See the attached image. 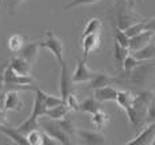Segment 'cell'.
Listing matches in <instances>:
<instances>
[{"mask_svg": "<svg viewBox=\"0 0 155 145\" xmlns=\"http://www.w3.org/2000/svg\"><path fill=\"white\" fill-rule=\"evenodd\" d=\"M155 95L154 92L146 91L140 92L138 96H134V102L128 110H126L127 117L130 119V122L132 123L135 128H143V125L146 123V115H147V107L150 101Z\"/></svg>", "mask_w": 155, "mask_h": 145, "instance_id": "6da1fadb", "label": "cell"}, {"mask_svg": "<svg viewBox=\"0 0 155 145\" xmlns=\"http://www.w3.org/2000/svg\"><path fill=\"white\" fill-rule=\"evenodd\" d=\"M38 123H39L41 130L45 132L46 134H49L50 137H53L55 141H58V144H65V145L70 144V137L57 125L54 119H50L47 117L42 115L38 119Z\"/></svg>", "mask_w": 155, "mask_h": 145, "instance_id": "7a4b0ae2", "label": "cell"}, {"mask_svg": "<svg viewBox=\"0 0 155 145\" xmlns=\"http://www.w3.org/2000/svg\"><path fill=\"white\" fill-rule=\"evenodd\" d=\"M39 46L45 48V49H49L50 52L53 53V56L58 60L59 64L65 62V60H64V52H65L64 42H62V40L54 31H46V40L43 42H41Z\"/></svg>", "mask_w": 155, "mask_h": 145, "instance_id": "3957f363", "label": "cell"}, {"mask_svg": "<svg viewBox=\"0 0 155 145\" xmlns=\"http://www.w3.org/2000/svg\"><path fill=\"white\" fill-rule=\"evenodd\" d=\"M138 19H139L138 15H135L132 12V8L128 7L124 0H121L117 5V27L119 29L126 30L127 27H130L134 23L140 22Z\"/></svg>", "mask_w": 155, "mask_h": 145, "instance_id": "277c9868", "label": "cell"}, {"mask_svg": "<svg viewBox=\"0 0 155 145\" xmlns=\"http://www.w3.org/2000/svg\"><path fill=\"white\" fill-rule=\"evenodd\" d=\"M96 75V72L91 71L86 65V61L84 58L77 60V66L74 73L71 75V83H88L89 80H92Z\"/></svg>", "mask_w": 155, "mask_h": 145, "instance_id": "5b68a950", "label": "cell"}, {"mask_svg": "<svg viewBox=\"0 0 155 145\" xmlns=\"http://www.w3.org/2000/svg\"><path fill=\"white\" fill-rule=\"evenodd\" d=\"M154 69L153 64H143L140 61V64H138L131 72H128L131 83L134 84H144L147 81V77L150 75V72Z\"/></svg>", "mask_w": 155, "mask_h": 145, "instance_id": "8992f818", "label": "cell"}, {"mask_svg": "<svg viewBox=\"0 0 155 145\" xmlns=\"http://www.w3.org/2000/svg\"><path fill=\"white\" fill-rule=\"evenodd\" d=\"M23 106H25V103L20 98L19 91H16V90L5 91L4 101H3V108L5 111H20Z\"/></svg>", "mask_w": 155, "mask_h": 145, "instance_id": "52a82bcc", "label": "cell"}, {"mask_svg": "<svg viewBox=\"0 0 155 145\" xmlns=\"http://www.w3.org/2000/svg\"><path fill=\"white\" fill-rule=\"evenodd\" d=\"M115 83H121V80L115 76H111V75H108V73L96 72L93 79L88 81V88L96 90V88H101V87H105V86H112V84H115Z\"/></svg>", "mask_w": 155, "mask_h": 145, "instance_id": "ba28073f", "label": "cell"}, {"mask_svg": "<svg viewBox=\"0 0 155 145\" xmlns=\"http://www.w3.org/2000/svg\"><path fill=\"white\" fill-rule=\"evenodd\" d=\"M76 136L81 140V143L88 144V145H100L105 144L107 138L101 133L92 132V130H82V129H77Z\"/></svg>", "mask_w": 155, "mask_h": 145, "instance_id": "9c48e42d", "label": "cell"}, {"mask_svg": "<svg viewBox=\"0 0 155 145\" xmlns=\"http://www.w3.org/2000/svg\"><path fill=\"white\" fill-rule=\"evenodd\" d=\"M153 37H154V33L150 31V30H144V31L139 33V34L135 35V37H131L130 45H128V50H130V52H135V50L142 49V48L146 46L148 42H151Z\"/></svg>", "mask_w": 155, "mask_h": 145, "instance_id": "30bf717a", "label": "cell"}, {"mask_svg": "<svg viewBox=\"0 0 155 145\" xmlns=\"http://www.w3.org/2000/svg\"><path fill=\"white\" fill-rule=\"evenodd\" d=\"M154 137H155V122H150V125L146 126L138 137L128 141L127 144L128 145H147L153 143Z\"/></svg>", "mask_w": 155, "mask_h": 145, "instance_id": "8fae6325", "label": "cell"}, {"mask_svg": "<svg viewBox=\"0 0 155 145\" xmlns=\"http://www.w3.org/2000/svg\"><path fill=\"white\" fill-rule=\"evenodd\" d=\"M0 133L4 134L7 138H10L12 143L15 144H19V145H28V141H27V137L26 134L20 133L16 128H8L7 125H0Z\"/></svg>", "mask_w": 155, "mask_h": 145, "instance_id": "7c38bea8", "label": "cell"}, {"mask_svg": "<svg viewBox=\"0 0 155 145\" xmlns=\"http://www.w3.org/2000/svg\"><path fill=\"white\" fill-rule=\"evenodd\" d=\"M99 41H100V33H92L88 34L85 37H82V52H84V60L86 61L89 57L91 52H93L97 46H99Z\"/></svg>", "mask_w": 155, "mask_h": 145, "instance_id": "4fadbf2b", "label": "cell"}, {"mask_svg": "<svg viewBox=\"0 0 155 145\" xmlns=\"http://www.w3.org/2000/svg\"><path fill=\"white\" fill-rule=\"evenodd\" d=\"M71 77L68 73L66 62L61 64V79H59V90H61V98L62 101H65V98L68 96V94L71 92Z\"/></svg>", "mask_w": 155, "mask_h": 145, "instance_id": "5bb4252c", "label": "cell"}, {"mask_svg": "<svg viewBox=\"0 0 155 145\" xmlns=\"http://www.w3.org/2000/svg\"><path fill=\"white\" fill-rule=\"evenodd\" d=\"M39 44L38 42H31V44L27 45H23L22 49L19 50L20 52V57L28 61L30 64H34L37 61V57H38V52H39Z\"/></svg>", "mask_w": 155, "mask_h": 145, "instance_id": "9a60e30c", "label": "cell"}, {"mask_svg": "<svg viewBox=\"0 0 155 145\" xmlns=\"http://www.w3.org/2000/svg\"><path fill=\"white\" fill-rule=\"evenodd\" d=\"M12 68L14 72H16V73L19 75H25V76H28L30 72H31V64H30L28 61H26L23 57H14V58H11L10 64H8Z\"/></svg>", "mask_w": 155, "mask_h": 145, "instance_id": "2e32d148", "label": "cell"}, {"mask_svg": "<svg viewBox=\"0 0 155 145\" xmlns=\"http://www.w3.org/2000/svg\"><path fill=\"white\" fill-rule=\"evenodd\" d=\"M116 95H117V90L111 86H105L94 90V99H97L99 102L116 101Z\"/></svg>", "mask_w": 155, "mask_h": 145, "instance_id": "e0dca14e", "label": "cell"}, {"mask_svg": "<svg viewBox=\"0 0 155 145\" xmlns=\"http://www.w3.org/2000/svg\"><path fill=\"white\" fill-rule=\"evenodd\" d=\"M69 113H71V111L69 110V107H68L65 103H61V104L54 106V107L47 108L46 113H45V117L57 121V119H62L65 115H68Z\"/></svg>", "mask_w": 155, "mask_h": 145, "instance_id": "ac0fdd59", "label": "cell"}, {"mask_svg": "<svg viewBox=\"0 0 155 145\" xmlns=\"http://www.w3.org/2000/svg\"><path fill=\"white\" fill-rule=\"evenodd\" d=\"M135 58H138L139 61H144V60H151L155 58V45L153 42H148L146 46H143L142 49L135 50V52H130Z\"/></svg>", "mask_w": 155, "mask_h": 145, "instance_id": "d6986e66", "label": "cell"}, {"mask_svg": "<svg viewBox=\"0 0 155 145\" xmlns=\"http://www.w3.org/2000/svg\"><path fill=\"white\" fill-rule=\"evenodd\" d=\"M55 122H57V125H58L59 128L62 129V130H64L65 133H66V134L69 136L70 138H71V137H76L77 128H76V125H74L73 119H71L70 113L68 114V115H65L62 119H57Z\"/></svg>", "mask_w": 155, "mask_h": 145, "instance_id": "ffe728a7", "label": "cell"}, {"mask_svg": "<svg viewBox=\"0 0 155 145\" xmlns=\"http://www.w3.org/2000/svg\"><path fill=\"white\" fill-rule=\"evenodd\" d=\"M78 110L84 111V113H88V114H93V113H96V111L101 110L100 102L94 98H86L82 102H80Z\"/></svg>", "mask_w": 155, "mask_h": 145, "instance_id": "44dd1931", "label": "cell"}, {"mask_svg": "<svg viewBox=\"0 0 155 145\" xmlns=\"http://www.w3.org/2000/svg\"><path fill=\"white\" fill-rule=\"evenodd\" d=\"M130 53V50L127 48H123L119 42L115 41V49H113V58H115L116 66L119 69H123V61L127 57V54Z\"/></svg>", "mask_w": 155, "mask_h": 145, "instance_id": "7402d4cb", "label": "cell"}, {"mask_svg": "<svg viewBox=\"0 0 155 145\" xmlns=\"http://www.w3.org/2000/svg\"><path fill=\"white\" fill-rule=\"evenodd\" d=\"M116 103L120 106L124 111L128 110V108L132 106L134 102V95L128 91H117V95H116Z\"/></svg>", "mask_w": 155, "mask_h": 145, "instance_id": "603a6c76", "label": "cell"}, {"mask_svg": "<svg viewBox=\"0 0 155 145\" xmlns=\"http://www.w3.org/2000/svg\"><path fill=\"white\" fill-rule=\"evenodd\" d=\"M91 115H92V123L94 125V128H96L97 130H101L109 121V115L107 113H104V111H101V110L91 114Z\"/></svg>", "mask_w": 155, "mask_h": 145, "instance_id": "cb8c5ba5", "label": "cell"}, {"mask_svg": "<svg viewBox=\"0 0 155 145\" xmlns=\"http://www.w3.org/2000/svg\"><path fill=\"white\" fill-rule=\"evenodd\" d=\"M101 26H103V23H101V20L99 18H92V19H89L85 26L82 37H85V35H88V34H92V33H100Z\"/></svg>", "mask_w": 155, "mask_h": 145, "instance_id": "d4e9b609", "label": "cell"}, {"mask_svg": "<svg viewBox=\"0 0 155 145\" xmlns=\"http://www.w3.org/2000/svg\"><path fill=\"white\" fill-rule=\"evenodd\" d=\"M23 45H25V40H23V37L19 34L11 35L10 40H8V48H10L11 52H19Z\"/></svg>", "mask_w": 155, "mask_h": 145, "instance_id": "484cf974", "label": "cell"}, {"mask_svg": "<svg viewBox=\"0 0 155 145\" xmlns=\"http://www.w3.org/2000/svg\"><path fill=\"white\" fill-rule=\"evenodd\" d=\"M124 33H126V35L128 38H131V37H135V35H138L139 33H142V31H144V22H136V23H134V25H131L130 27H127L126 30H123Z\"/></svg>", "mask_w": 155, "mask_h": 145, "instance_id": "4316f807", "label": "cell"}, {"mask_svg": "<svg viewBox=\"0 0 155 145\" xmlns=\"http://www.w3.org/2000/svg\"><path fill=\"white\" fill-rule=\"evenodd\" d=\"M26 137H27V141L30 145L42 144V130H39V129H34V130L28 132L26 134Z\"/></svg>", "mask_w": 155, "mask_h": 145, "instance_id": "83f0119b", "label": "cell"}, {"mask_svg": "<svg viewBox=\"0 0 155 145\" xmlns=\"http://www.w3.org/2000/svg\"><path fill=\"white\" fill-rule=\"evenodd\" d=\"M64 102H65V104L69 107L70 111H76V110H78V107H80L78 98H77V95H76V94H73V92L68 94V96L65 98Z\"/></svg>", "mask_w": 155, "mask_h": 145, "instance_id": "f1b7e54d", "label": "cell"}, {"mask_svg": "<svg viewBox=\"0 0 155 145\" xmlns=\"http://www.w3.org/2000/svg\"><path fill=\"white\" fill-rule=\"evenodd\" d=\"M138 64H140V61H139L138 58H135V57H134L131 53H128L127 57L124 58V61H123V69L128 73V72L132 71V69L135 68Z\"/></svg>", "mask_w": 155, "mask_h": 145, "instance_id": "f546056e", "label": "cell"}, {"mask_svg": "<svg viewBox=\"0 0 155 145\" xmlns=\"http://www.w3.org/2000/svg\"><path fill=\"white\" fill-rule=\"evenodd\" d=\"M115 41L119 42L123 48H127L128 49V45H130V38L126 35V33L123 30H120L117 26L115 27Z\"/></svg>", "mask_w": 155, "mask_h": 145, "instance_id": "4dcf8cb0", "label": "cell"}, {"mask_svg": "<svg viewBox=\"0 0 155 145\" xmlns=\"http://www.w3.org/2000/svg\"><path fill=\"white\" fill-rule=\"evenodd\" d=\"M43 101H45V104H46L47 108L54 107V106H57V104L65 103V102L62 101V98H57V96L49 95V94H46V92H43Z\"/></svg>", "mask_w": 155, "mask_h": 145, "instance_id": "1f68e13d", "label": "cell"}, {"mask_svg": "<svg viewBox=\"0 0 155 145\" xmlns=\"http://www.w3.org/2000/svg\"><path fill=\"white\" fill-rule=\"evenodd\" d=\"M99 2H101V0H73L69 4L65 5L64 10L69 11L70 8H76V7H80V5H86V4H94V3H99Z\"/></svg>", "mask_w": 155, "mask_h": 145, "instance_id": "d6a6232c", "label": "cell"}, {"mask_svg": "<svg viewBox=\"0 0 155 145\" xmlns=\"http://www.w3.org/2000/svg\"><path fill=\"white\" fill-rule=\"evenodd\" d=\"M155 122V95L153 96V99L150 101L147 107V115H146V123Z\"/></svg>", "mask_w": 155, "mask_h": 145, "instance_id": "836d02e7", "label": "cell"}, {"mask_svg": "<svg viewBox=\"0 0 155 145\" xmlns=\"http://www.w3.org/2000/svg\"><path fill=\"white\" fill-rule=\"evenodd\" d=\"M7 65H0V108H3V101H4L5 90H4V80H3V73Z\"/></svg>", "mask_w": 155, "mask_h": 145, "instance_id": "e575fe53", "label": "cell"}, {"mask_svg": "<svg viewBox=\"0 0 155 145\" xmlns=\"http://www.w3.org/2000/svg\"><path fill=\"white\" fill-rule=\"evenodd\" d=\"M55 144H58V141H55L53 137H50L49 134L42 132V145H55Z\"/></svg>", "mask_w": 155, "mask_h": 145, "instance_id": "d590c367", "label": "cell"}, {"mask_svg": "<svg viewBox=\"0 0 155 145\" xmlns=\"http://www.w3.org/2000/svg\"><path fill=\"white\" fill-rule=\"evenodd\" d=\"M25 0H5V3H7V7L10 8V12L12 14L14 10L18 7V5L20 4V3H23Z\"/></svg>", "mask_w": 155, "mask_h": 145, "instance_id": "8d00e7d4", "label": "cell"}, {"mask_svg": "<svg viewBox=\"0 0 155 145\" xmlns=\"http://www.w3.org/2000/svg\"><path fill=\"white\" fill-rule=\"evenodd\" d=\"M144 30H150V31H153L155 34V16L151 18L147 22H144Z\"/></svg>", "mask_w": 155, "mask_h": 145, "instance_id": "74e56055", "label": "cell"}, {"mask_svg": "<svg viewBox=\"0 0 155 145\" xmlns=\"http://www.w3.org/2000/svg\"><path fill=\"white\" fill-rule=\"evenodd\" d=\"M7 123V111L4 108H0V125H5Z\"/></svg>", "mask_w": 155, "mask_h": 145, "instance_id": "f35d334b", "label": "cell"}, {"mask_svg": "<svg viewBox=\"0 0 155 145\" xmlns=\"http://www.w3.org/2000/svg\"><path fill=\"white\" fill-rule=\"evenodd\" d=\"M151 144H154V145H155V137H154V140H153V143H151Z\"/></svg>", "mask_w": 155, "mask_h": 145, "instance_id": "ab89813d", "label": "cell"}]
</instances>
